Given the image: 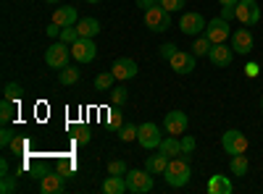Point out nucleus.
I'll return each mask as SVG.
<instances>
[{"label":"nucleus","mask_w":263,"mask_h":194,"mask_svg":"<svg viewBox=\"0 0 263 194\" xmlns=\"http://www.w3.org/2000/svg\"><path fill=\"white\" fill-rule=\"evenodd\" d=\"M190 176H192V170H190V160H187L184 155L171 158V160H168V165H166V170H163L166 184H168V186H174V189L187 186V184H190Z\"/></svg>","instance_id":"f257e3e1"},{"label":"nucleus","mask_w":263,"mask_h":194,"mask_svg":"<svg viewBox=\"0 0 263 194\" xmlns=\"http://www.w3.org/2000/svg\"><path fill=\"white\" fill-rule=\"evenodd\" d=\"M142 21H145V29H150V32H168L171 29V13L161 3L145 8L142 11Z\"/></svg>","instance_id":"f03ea898"},{"label":"nucleus","mask_w":263,"mask_h":194,"mask_svg":"<svg viewBox=\"0 0 263 194\" xmlns=\"http://www.w3.org/2000/svg\"><path fill=\"white\" fill-rule=\"evenodd\" d=\"M69 58H71V45H66V42H61V39L53 42V45L45 50V63L50 69H55V71L69 66Z\"/></svg>","instance_id":"7ed1b4c3"},{"label":"nucleus","mask_w":263,"mask_h":194,"mask_svg":"<svg viewBox=\"0 0 263 194\" xmlns=\"http://www.w3.org/2000/svg\"><path fill=\"white\" fill-rule=\"evenodd\" d=\"M137 142L145 147V149H158L163 137H161V128L153 123V121H145L137 126Z\"/></svg>","instance_id":"20e7f679"},{"label":"nucleus","mask_w":263,"mask_h":194,"mask_svg":"<svg viewBox=\"0 0 263 194\" xmlns=\"http://www.w3.org/2000/svg\"><path fill=\"white\" fill-rule=\"evenodd\" d=\"M98 55V45L92 37H79L74 45H71V58L77 63H92Z\"/></svg>","instance_id":"39448f33"},{"label":"nucleus","mask_w":263,"mask_h":194,"mask_svg":"<svg viewBox=\"0 0 263 194\" xmlns=\"http://www.w3.org/2000/svg\"><path fill=\"white\" fill-rule=\"evenodd\" d=\"M213 45H221V42H227V37H232V27H229V21L227 18H211L208 24H205V32H203Z\"/></svg>","instance_id":"423d86ee"},{"label":"nucleus","mask_w":263,"mask_h":194,"mask_svg":"<svg viewBox=\"0 0 263 194\" xmlns=\"http://www.w3.org/2000/svg\"><path fill=\"white\" fill-rule=\"evenodd\" d=\"M221 147L227 149V155H242L248 153V137L237 128H229L227 134H221Z\"/></svg>","instance_id":"0eeeda50"},{"label":"nucleus","mask_w":263,"mask_h":194,"mask_svg":"<svg viewBox=\"0 0 263 194\" xmlns=\"http://www.w3.org/2000/svg\"><path fill=\"white\" fill-rule=\"evenodd\" d=\"M126 186H129L132 194L153 191V174L150 170H129L126 174Z\"/></svg>","instance_id":"6e6552de"},{"label":"nucleus","mask_w":263,"mask_h":194,"mask_svg":"<svg viewBox=\"0 0 263 194\" xmlns=\"http://www.w3.org/2000/svg\"><path fill=\"white\" fill-rule=\"evenodd\" d=\"M205 24H208V21L197 13V11H190V13H184V16L179 18V29H182V34H187V37H200V34L205 32Z\"/></svg>","instance_id":"1a4fd4ad"},{"label":"nucleus","mask_w":263,"mask_h":194,"mask_svg":"<svg viewBox=\"0 0 263 194\" xmlns=\"http://www.w3.org/2000/svg\"><path fill=\"white\" fill-rule=\"evenodd\" d=\"M237 21L242 27H255L260 21V8L255 0H239L237 3Z\"/></svg>","instance_id":"9d476101"},{"label":"nucleus","mask_w":263,"mask_h":194,"mask_svg":"<svg viewBox=\"0 0 263 194\" xmlns=\"http://www.w3.org/2000/svg\"><path fill=\"white\" fill-rule=\"evenodd\" d=\"M229 39H232V50H234V55H250V53H253L255 39H253V34H250V29H248V27L234 29Z\"/></svg>","instance_id":"9b49d317"},{"label":"nucleus","mask_w":263,"mask_h":194,"mask_svg":"<svg viewBox=\"0 0 263 194\" xmlns=\"http://www.w3.org/2000/svg\"><path fill=\"white\" fill-rule=\"evenodd\" d=\"M187 126H190V118H187V113H182V111H171V113H166V118H163V128H166V134H171V137L187 134Z\"/></svg>","instance_id":"f8f14e48"},{"label":"nucleus","mask_w":263,"mask_h":194,"mask_svg":"<svg viewBox=\"0 0 263 194\" xmlns=\"http://www.w3.org/2000/svg\"><path fill=\"white\" fill-rule=\"evenodd\" d=\"M37 189H40V194H58V191H63V174L61 170H48V174H42Z\"/></svg>","instance_id":"ddd939ff"},{"label":"nucleus","mask_w":263,"mask_h":194,"mask_svg":"<svg viewBox=\"0 0 263 194\" xmlns=\"http://www.w3.org/2000/svg\"><path fill=\"white\" fill-rule=\"evenodd\" d=\"M208 60L213 63V66H218V69H227L229 63L234 60V50H232V45L227 48V42H221V45H213L211 53H208Z\"/></svg>","instance_id":"4468645a"},{"label":"nucleus","mask_w":263,"mask_h":194,"mask_svg":"<svg viewBox=\"0 0 263 194\" xmlns=\"http://www.w3.org/2000/svg\"><path fill=\"white\" fill-rule=\"evenodd\" d=\"M111 71H114V76L119 81H129V79L137 76V63L132 60V58H119V60H114Z\"/></svg>","instance_id":"2eb2a0df"},{"label":"nucleus","mask_w":263,"mask_h":194,"mask_svg":"<svg viewBox=\"0 0 263 194\" xmlns=\"http://www.w3.org/2000/svg\"><path fill=\"white\" fill-rule=\"evenodd\" d=\"M168 63H171V71H177V74H192L195 71V55L184 53V50H177V55Z\"/></svg>","instance_id":"dca6fc26"},{"label":"nucleus","mask_w":263,"mask_h":194,"mask_svg":"<svg viewBox=\"0 0 263 194\" xmlns=\"http://www.w3.org/2000/svg\"><path fill=\"white\" fill-rule=\"evenodd\" d=\"M53 21H55L58 27H77L79 13H77V8H71V6H61V8H55Z\"/></svg>","instance_id":"f3484780"},{"label":"nucleus","mask_w":263,"mask_h":194,"mask_svg":"<svg viewBox=\"0 0 263 194\" xmlns=\"http://www.w3.org/2000/svg\"><path fill=\"white\" fill-rule=\"evenodd\" d=\"M208 194H232V181L224 176V174H213L211 179H208Z\"/></svg>","instance_id":"a211bd4d"},{"label":"nucleus","mask_w":263,"mask_h":194,"mask_svg":"<svg viewBox=\"0 0 263 194\" xmlns=\"http://www.w3.org/2000/svg\"><path fill=\"white\" fill-rule=\"evenodd\" d=\"M77 29H79V37H98L100 34V21L92 18V16H84L77 21Z\"/></svg>","instance_id":"6ab92c4d"},{"label":"nucleus","mask_w":263,"mask_h":194,"mask_svg":"<svg viewBox=\"0 0 263 194\" xmlns=\"http://www.w3.org/2000/svg\"><path fill=\"white\" fill-rule=\"evenodd\" d=\"M103 191L105 194H124V191H129L126 176H111V174H108V179L103 181Z\"/></svg>","instance_id":"aec40b11"},{"label":"nucleus","mask_w":263,"mask_h":194,"mask_svg":"<svg viewBox=\"0 0 263 194\" xmlns=\"http://www.w3.org/2000/svg\"><path fill=\"white\" fill-rule=\"evenodd\" d=\"M168 155H163V153H158V155H150L147 160H145V170H150V174L153 176H156V174H163V170H166V165H168Z\"/></svg>","instance_id":"412c9836"},{"label":"nucleus","mask_w":263,"mask_h":194,"mask_svg":"<svg viewBox=\"0 0 263 194\" xmlns=\"http://www.w3.org/2000/svg\"><path fill=\"white\" fill-rule=\"evenodd\" d=\"M158 149H161L163 155H168V158H179V155H182V142H179V137H171V134H168V137L161 142Z\"/></svg>","instance_id":"4be33fe9"},{"label":"nucleus","mask_w":263,"mask_h":194,"mask_svg":"<svg viewBox=\"0 0 263 194\" xmlns=\"http://www.w3.org/2000/svg\"><path fill=\"white\" fill-rule=\"evenodd\" d=\"M211 48H213V42L203 34V37H197V39L192 42V55H195V58H205V55L211 53Z\"/></svg>","instance_id":"5701e85b"},{"label":"nucleus","mask_w":263,"mask_h":194,"mask_svg":"<svg viewBox=\"0 0 263 194\" xmlns=\"http://www.w3.org/2000/svg\"><path fill=\"white\" fill-rule=\"evenodd\" d=\"M58 81L63 84V87H71V84H77V81H79V69H77V66L61 69V71H58Z\"/></svg>","instance_id":"b1692460"},{"label":"nucleus","mask_w":263,"mask_h":194,"mask_svg":"<svg viewBox=\"0 0 263 194\" xmlns=\"http://www.w3.org/2000/svg\"><path fill=\"white\" fill-rule=\"evenodd\" d=\"M114 81H116L114 71H103V74H98V76H95V90H98V92L114 90Z\"/></svg>","instance_id":"393cba45"},{"label":"nucleus","mask_w":263,"mask_h":194,"mask_svg":"<svg viewBox=\"0 0 263 194\" xmlns=\"http://www.w3.org/2000/svg\"><path fill=\"white\" fill-rule=\"evenodd\" d=\"M229 168H232L234 176H248V155H245V153H242V155H232Z\"/></svg>","instance_id":"a878e982"},{"label":"nucleus","mask_w":263,"mask_h":194,"mask_svg":"<svg viewBox=\"0 0 263 194\" xmlns=\"http://www.w3.org/2000/svg\"><path fill=\"white\" fill-rule=\"evenodd\" d=\"M3 97L11 100V102H18L21 97H24V87H21V84H16V81H8L6 87H3Z\"/></svg>","instance_id":"bb28decb"},{"label":"nucleus","mask_w":263,"mask_h":194,"mask_svg":"<svg viewBox=\"0 0 263 194\" xmlns=\"http://www.w3.org/2000/svg\"><path fill=\"white\" fill-rule=\"evenodd\" d=\"M119 139H121V142H135V139H137V126H135V123H124V126L119 128Z\"/></svg>","instance_id":"cd10ccee"},{"label":"nucleus","mask_w":263,"mask_h":194,"mask_svg":"<svg viewBox=\"0 0 263 194\" xmlns=\"http://www.w3.org/2000/svg\"><path fill=\"white\" fill-rule=\"evenodd\" d=\"M13 105H16V102H11V100H6V97H3V102H0V121H3V123H11V118H13Z\"/></svg>","instance_id":"c85d7f7f"},{"label":"nucleus","mask_w":263,"mask_h":194,"mask_svg":"<svg viewBox=\"0 0 263 194\" xmlns=\"http://www.w3.org/2000/svg\"><path fill=\"white\" fill-rule=\"evenodd\" d=\"M126 97H129V90L124 87V84H119V87H114L111 90V100H114V105L119 107V105H124L126 102Z\"/></svg>","instance_id":"c756f323"},{"label":"nucleus","mask_w":263,"mask_h":194,"mask_svg":"<svg viewBox=\"0 0 263 194\" xmlns=\"http://www.w3.org/2000/svg\"><path fill=\"white\" fill-rule=\"evenodd\" d=\"M58 39L66 42V45H74V42L79 39V29H77V27H63V32H61Z\"/></svg>","instance_id":"7c9ffc66"},{"label":"nucleus","mask_w":263,"mask_h":194,"mask_svg":"<svg viewBox=\"0 0 263 194\" xmlns=\"http://www.w3.org/2000/svg\"><path fill=\"white\" fill-rule=\"evenodd\" d=\"M108 174H111V176H126L129 168H126L124 160H111V163H108Z\"/></svg>","instance_id":"2f4dec72"},{"label":"nucleus","mask_w":263,"mask_h":194,"mask_svg":"<svg viewBox=\"0 0 263 194\" xmlns=\"http://www.w3.org/2000/svg\"><path fill=\"white\" fill-rule=\"evenodd\" d=\"M179 142H182V155H192V153H195V147H197L195 137H190V134H182V137H179Z\"/></svg>","instance_id":"473e14b6"},{"label":"nucleus","mask_w":263,"mask_h":194,"mask_svg":"<svg viewBox=\"0 0 263 194\" xmlns=\"http://www.w3.org/2000/svg\"><path fill=\"white\" fill-rule=\"evenodd\" d=\"M0 179H3V184H0V194H13V191H16V179H13L11 174L0 176Z\"/></svg>","instance_id":"72a5a7b5"},{"label":"nucleus","mask_w":263,"mask_h":194,"mask_svg":"<svg viewBox=\"0 0 263 194\" xmlns=\"http://www.w3.org/2000/svg\"><path fill=\"white\" fill-rule=\"evenodd\" d=\"M177 50H179V48L174 45V42H166V45H161V48H158V55H161L163 60H171L174 55H177Z\"/></svg>","instance_id":"f704fd0d"},{"label":"nucleus","mask_w":263,"mask_h":194,"mask_svg":"<svg viewBox=\"0 0 263 194\" xmlns=\"http://www.w3.org/2000/svg\"><path fill=\"white\" fill-rule=\"evenodd\" d=\"M184 3L187 0H161V6L168 11V13H177V11H184Z\"/></svg>","instance_id":"c9c22d12"},{"label":"nucleus","mask_w":263,"mask_h":194,"mask_svg":"<svg viewBox=\"0 0 263 194\" xmlns=\"http://www.w3.org/2000/svg\"><path fill=\"white\" fill-rule=\"evenodd\" d=\"M108 126H111V128H121V126H124V118H121V113L116 111V105H114V111L108 113Z\"/></svg>","instance_id":"e433bc0d"},{"label":"nucleus","mask_w":263,"mask_h":194,"mask_svg":"<svg viewBox=\"0 0 263 194\" xmlns=\"http://www.w3.org/2000/svg\"><path fill=\"white\" fill-rule=\"evenodd\" d=\"M13 139H16V137H13L11 128H3V132H0V147H11Z\"/></svg>","instance_id":"4c0bfd02"},{"label":"nucleus","mask_w":263,"mask_h":194,"mask_svg":"<svg viewBox=\"0 0 263 194\" xmlns=\"http://www.w3.org/2000/svg\"><path fill=\"white\" fill-rule=\"evenodd\" d=\"M11 149H13L16 155L27 153V139H13V142H11Z\"/></svg>","instance_id":"58836bf2"},{"label":"nucleus","mask_w":263,"mask_h":194,"mask_svg":"<svg viewBox=\"0 0 263 194\" xmlns=\"http://www.w3.org/2000/svg\"><path fill=\"white\" fill-rule=\"evenodd\" d=\"M74 139H77V144H87V142H90V128H84V126H82Z\"/></svg>","instance_id":"ea45409f"},{"label":"nucleus","mask_w":263,"mask_h":194,"mask_svg":"<svg viewBox=\"0 0 263 194\" xmlns=\"http://www.w3.org/2000/svg\"><path fill=\"white\" fill-rule=\"evenodd\" d=\"M45 32H48V37H61V32H63V27H58V24H55V21H50V24H48V29H45Z\"/></svg>","instance_id":"a19ab883"},{"label":"nucleus","mask_w":263,"mask_h":194,"mask_svg":"<svg viewBox=\"0 0 263 194\" xmlns=\"http://www.w3.org/2000/svg\"><path fill=\"white\" fill-rule=\"evenodd\" d=\"M221 18H227V21L237 18V8H221Z\"/></svg>","instance_id":"79ce46f5"},{"label":"nucleus","mask_w":263,"mask_h":194,"mask_svg":"<svg viewBox=\"0 0 263 194\" xmlns=\"http://www.w3.org/2000/svg\"><path fill=\"white\" fill-rule=\"evenodd\" d=\"M158 3H161V0H137V8H142V11H145V8H150V6H158Z\"/></svg>","instance_id":"37998d69"},{"label":"nucleus","mask_w":263,"mask_h":194,"mask_svg":"<svg viewBox=\"0 0 263 194\" xmlns=\"http://www.w3.org/2000/svg\"><path fill=\"white\" fill-rule=\"evenodd\" d=\"M245 74L255 79V76H258V66H255V63H248V66H245Z\"/></svg>","instance_id":"c03bdc74"},{"label":"nucleus","mask_w":263,"mask_h":194,"mask_svg":"<svg viewBox=\"0 0 263 194\" xmlns=\"http://www.w3.org/2000/svg\"><path fill=\"white\" fill-rule=\"evenodd\" d=\"M237 3H239V0H218V6H221V8H237Z\"/></svg>","instance_id":"a18cd8bd"},{"label":"nucleus","mask_w":263,"mask_h":194,"mask_svg":"<svg viewBox=\"0 0 263 194\" xmlns=\"http://www.w3.org/2000/svg\"><path fill=\"white\" fill-rule=\"evenodd\" d=\"M8 174V160L3 158V160H0V176H6Z\"/></svg>","instance_id":"49530a36"},{"label":"nucleus","mask_w":263,"mask_h":194,"mask_svg":"<svg viewBox=\"0 0 263 194\" xmlns=\"http://www.w3.org/2000/svg\"><path fill=\"white\" fill-rule=\"evenodd\" d=\"M87 3H100V0H87Z\"/></svg>","instance_id":"de8ad7c7"},{"label":"nucleus","mask_w":263,"mask_h":194,"mask_svg":"<svg viewBox=\"0 0 263 194\" xmlns=\"http://www.w3.org/2000/svg\"><path fill=\"white\" fill-rule=\"evenodd\" d=\"M45 3H58V0H45Z\"/></svg>","instance_id":"09e8293b"},{"label":"nucleus","mask_w":263,"mask_h":194,"mask_svg":"<svg viewBox=\"0 0 263 194\" xmlns=\"http://www.w3.org/2000/svg\"><path fill=\"white\" fill-rule=\"evenodd\" d=\"M260 107H263V97H260Z\"/></svg>","instance_id":"8fccbe9b"}]
</instances>
